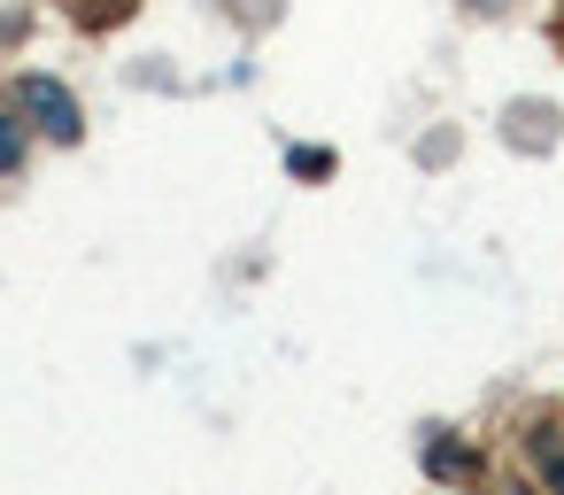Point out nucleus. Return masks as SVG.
I'll return each instance as SVG.
<instances>
[{"label":"nucleus","instance_id":"nucleus-1","mask_svg":"<svg viewBox=\"0 0 564 495\" xmlns=\"http://www.w3.org/2000/svg\"><path fill=\"white\" fill-rule=\"evenodd\" d=\"M17 117L32 125V132H47V140H63V148H78V132H86V117H78V101H70V86L63 78H17Z\"/></svg>","mask_w":564,"mask_h":495},{"label":"nucleus","instance_id":"nucleus-2","mask_svg":"<svg viewBox=\"0 0 564 495\" xmlns=\"http://www.w3.org/2000/svg\"><path fill=\"white\" fill-rule=\"evenodd\" d=\"M425 472H433V480H448V487H464V480L479 472V456H471L464 441H448V433H433V441H425Z\"/></svg>","mask_w":564,"mask_h":495},{"label":"nucleus","instance_id":"nucleus-3","mask_svg":"<svg viewBox=\"0 0 564 495\" xmlns=\"http://www.w3.org/2000/svg\"><path fill=\"white\" fill-rule=\"evenodd\" d=\"M70 9V24H86V32H109V24H124L140 0H63Z\"/></svg>","mask_w":564,"mask_h":495},{"label":"nucleus","instance_id":"nucleus-4","mask_svg":"<svg viewBox=\"0 0 564 495\" xmlns=\"http://www.w3.org/2000/svg\"><path fill=\"white\" fill-rule=\"evenodd\" d=\"M24 171V117L17 109H0V179Z\"/></svg>","mask_w":564,"mask_h":495},{"label":"nucleus","instance_id":"nucleus-5","mask_svg":"<svg viewBox=\"0 0 564 495\" xmlns=\"http://www.w3.org/2000/svg\"><path fill=\"white\" fill-rule=\"evenodd\" d=\"M286 171L294 179H333V155L325 148H286Z\"/></svg>","mask_w":564,"mask_h":495},{"label":"nucleus","instance_id":"nucleus-6","mask_svg":"<svg viewBox=\"0 0 564 495\" xmlns=\"http://www.w3.org/2000/svg\"><path fill=\"white\" fill-rule=\"evenodd\" d=\"M541 487H549V495H564V441L541 456Z\"/></svg>","mask_w":564,"mask_h":495}]
</instances>
